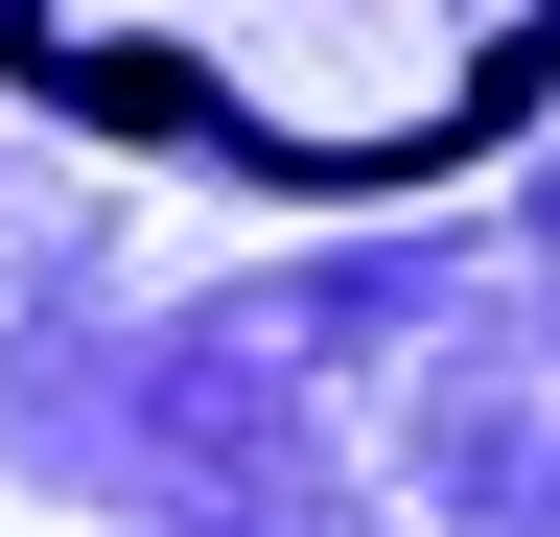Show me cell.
I'll return each instance as SVG.
<instances>
[{
  "label": "cell",
  "instance_id": "1",
  "mask_svg": "<svg viewBox=\"0 0 560 537\" xmlns=\"http://www.w3.org/2000/svg\"><path fill=\"white\" fill-rule=\"evenodd\" d=\"M0 71L234 187H420L560 94V0H0Z\"/></svg>",
  "mask_w": 560,
  "mask_h": 537
}]
</instances>
